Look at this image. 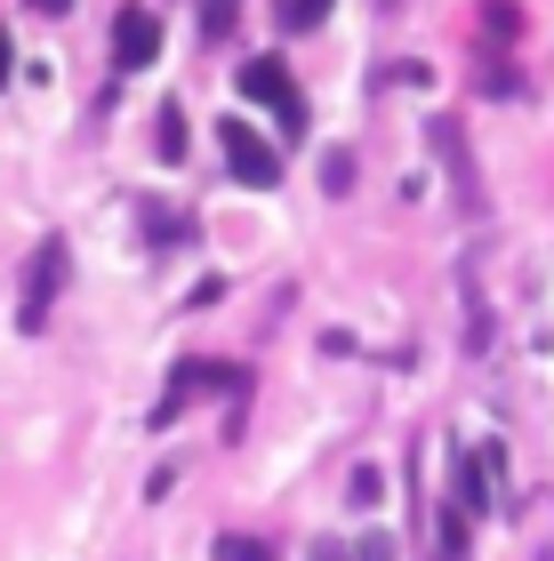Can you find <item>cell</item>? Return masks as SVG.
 <instances>
[{"instance_id":"5","label":"cell","mask_w":554,"mask_h":561,"mask_svg":"<svg viewBox=\"0 0 554 561\" xmlns=\"http://www.w3.org/2000/svg\"><path fill=\"white\" fill-rule=\"evenodd\" d=\"M161 57V16L154 9H121L113 16V72H145Z\"/></svg>"},{"instance_id":"14","label":"cell","mask_w":554,"mask_h":561,"mask_svg":"<svg viewBox=\"0 0 554 561\" xmlns=\"http://www.w3.org/2000/svg\"><path fill=\"white\" fill-rule=\"evenodd\" d=\"M33 9H41V16H57V9H65V0H33Z\"/></svg>"},{"instance_id":"4","label":"cell","mask_w":554,"mask_h":561,"mask_svg":"<svg viewBox=\"0 0 554 561\" xmlns=\"http://www.w3.org/2000/svg\"><path fill=\"white\" fill-rule=\"evenodd\" d=\"M241 96H258V105H273L290 121V129H306V105H297V89H290V65L282 57H249L241 65Z\"/></svg>"},{"instance_id":"10","label":"cell","mask_w":554,"mask_h":561,"mask_svg":"<svg viewBox=\"0 0 554 561\" xmlns=\"http://www.w3.org/2000/svg\"><path fill=\"white\" fill-rule=\"evenodd\" d=\"M161 161H185V113L161 105Z\"/></svg>"},{"instance_id":"9","label":"cell","mask_w":554,"mask_h":561,"mask_svg":"<svg viewBox=\"0 0 554 561\" xmlns=\"http://www.w3.org/2000/svg\"><path fill=\"white\" fill-rule=\"evenodd\" d=\"M210 553H217V561H273V553H265L258 538H241V529H225V538H217Z\"/></svg>"},{"instance_id":"11","label":"cell","mask_w":554,"mask_h":561,"mask_svg":"<svg viewBox=\"0 0 554 561\" xmlns=\"http://www.w3.org/2000/svg\"><path fill=\"white\" fill-rule=\"evenodd\" d=\"M321 185L346 193V185H354V161H346V152H330V161H321Z\"/></svg>"},{"instance_id":"1","label":"cell","mask_w":554,"mask_h":561,"mask_svg":"<svg viewBox=\"0 0 554 561\" xmlns=\"http://www.w3.org/2000/svg\"><path fill=\"white\" fill-rule=\"evenodd\" d=\"M57 289H65V241H41V249H33V265H24L16 329H41V321H48V305H57Z\"/></svg>"},{"instance_id":"13","label":"cell","mask_w":554,"mask_h":561,"mask_svg":"<svg viewBox=\"0 0 554 561\" xmlns=\"http://www.w3.org/2000/svg\"><path fill=\"white\" fill-rule=\"evenodd\" d=\"M9 65H16V41L0 33V89H9Z\"/></svg>"},{"instance_id":"3","label":"cell","mask_w":554,"mask_h":561,"mask_svg":"<svg viewBox=\"0 0 554 561\" xmlns=\"http://www.w3.org/2000/svg\"><path fill=\"white\" fill-rule=\"evenodd\" d=\"M201 386H225V393H249V377H241L234 362H178V369H169V401H161V410H154V425H169V417H178V410H185V401H193Z\"/></svg>"},{"instance_id":"8","label":"cell","mask_w":554,"mask_h":561,"mask_svg":"<svg viewBox=\"0 0 554 561\" xmlns=\"http://www.w3.org/2000/svg\"><path fill=\"white\" fill-rule=\"evenodd\" d=\"M273 16H282V33H314L330 16V0H273Z\"/></svg>"},{"instance_id":"6","label":"cell","mask_w":554,"mask_h":561,"mask_svg":"<svg viewBox=\"0 0 554 561\" xmlns=\"http://www.w3.org/2000/svg\"><path fill=\"white\" fill-rule=\"evenodd\" d=\"M498 481H507V457H498V449H466L459 457V514L466 522H483L498 505Z\"/></svg>"},{"instance_id":"2","label":"cell","mask_w":554,"mask_h":561,"mask_svg":"<svg viewBox=\"0 0 554 561\" xmlns=\"http://www.w3.org/2000/svg\"><path fill=\"white\" fill-rule=\"evenodd\" d=\"M225 161H234V176H241V185H258V193H273V185H282V152H273L258 129H249V121H225Z\"/></svg>"},{"instance_id":"7","label":"cell","mask_w":554,"mask_h":561,"mask_svg":"<svg viewBox=\"0 0 554 561\" xmlns=\"http://www.w3.org/2000/svg\"><path fill=\"white\" fill-rule=\"evenodd\" d=\"M434 152L450 161V193H459V209L474 217V209H483V176H474V161H466V145H459V121H434Z\"/></svg>"},{"instance_id":"12","label":"cell","mask_w":554,"mask_h":561,"mask_svg":"<svg viewBox=\"0 0 554 561\" xmlns=\"http://www.w3.org/2000/svg\"><path fill=\"white\" fill-rule=\"evenodd\" d=\"M201 24H210V33H225V24H234V0H210V16H201Z\"/></svg>"}]
</instances>
